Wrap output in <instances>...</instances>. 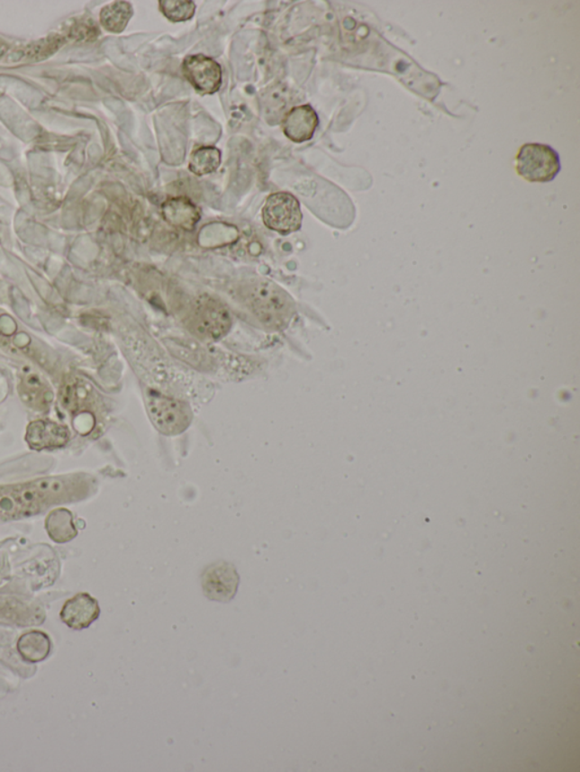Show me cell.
I'll use <instances>...</instances> for the list:
<instances>
[{"label":"cell","instance_id":"cell-1","mask_svg":"<svg viewBox=\"0 0 580 772\" xmlns=\"http://www.w3.org/2000/svg\"><path fill=\"white\" fill-rule=\"evenodd\" d=\"M86 480L82 475H66L0 487V519L37 513L57 503L81 495Z\"/></svg>","mask_w":580,"mask_h":772},{"label":"cell","instance_id":"cell-2","mask_svg":"<svg viewBox=\"0 0 580 772\" xmlns=\"http://www.w3.org/2000/svg\"><path fill=\"white\" fill-rule=\"evenodd\" d=\"M246 305L262 324L281 329L294 314L292 298L280 286L269 281H256L244 289Z\"/></svg>","mask_w":580,"mask_h":772},{"label":"cell","instance_id":"cell-3","mask_svg":"<svg viewBox=\"0 0 580 772\" xmlns=\"http://www.w3.org/2000/svg\"><path fill=\"white\" fill-rule=\"evenodd\" d=\"M561 170L559 154L550 145H521L516 158V171L530 183H550Z\"/></svg>","mask_w":580,"mask_h":772},{"label":"cell","instance_id":"cell-4","mask_svg":"<svg viewBox=\"0 0 580 772\" xmlns=\"http://www.w3.org/2000/svg\"><path fill=\"white\" fill-rule=\"evenodd\" d=\"M147 407L152 422L165 435L183 433L190 425L191 410L182 401L151 391L148 395Z\"/></svg>","mask_w":580,"mask_h":772},{"label":"cell","instance_id":"cell-5","mask_svg":"<svg viewBox=\"0 0 580 772\" xmlns=\"http://www.w3.org/2000/svg\"><path fill=\"white\" fill-rule=\"evenodd\" d=\"M262 219L267 229L280 235L300 231L303 222L300 202L290 193L271 194L263 205Z\"/></svg>","mask_w":580,"mask_h":772},{"label":"cell","instance_id":"cell-6","mask_svg":"<svg viewBox=\"0 0 580 772\" xmlns=\"http://www.w3.org/2000/svg\"><path fill=\"white\" fill-rule=\"evenodd\" d=\"M190 320L193 331L206 339H221L231 326L230 312L221 302L210 297L197 300Z\"/></svg>","mask_w":580,"mask_h":772},{"label":"cell","instance_id":"cell-7","mask_svg":"<svg viewBox=\"0 0 580 772\" xmlns=\"http://www.w3.org/2000/svg\"><path fill=\"white\" fill-rule=\"evenodd\" d=\"M184 77L201 95H214L221 90L222 68L221 64L204 55L187 56L183 60Z\"/></svg>","mask_w":580,"mask_h":772},{"label":"cell","instance_id":"cell-8","mask_svg":"<svg viewBox=\"0 0 580 772\" xmlns=\"http://www.w3.org/2000/svg\"><path fill=\"white\" fill-rule=\"evenodd\" d=\"M69 440L68 428L50 419H38L26 427L25 440L33 451L61 449L68 445Z\"/></svg>","mask_w":580,"mask_h":772},{"label":"cell","instance_id":"cell-9","mask_svg":"<svg viewBox=\"0 0 580 772\" xmlns=\"http://www.w3.org/2000/svg\"><path fill=\"white\" fill-rule=\"evenodd\" d=\"M239 575L231 564L219 563L204 575V590L210 599L228 602L234 597L239 586Z\"/></svg>","mask_w":580,"mask_h":772},{"label":"cell","instance_id":"cell-10","mask_svg":"<svg viewBox=\"0 0 580 772\" xmlns=\"http://www.w3.org/2000/svg\"><path fill=\"white\" fill-rule=\"evenodd\" d=\"M100 616L98 600L89 594H77L65 603L60 619L68 628L80 631L89 628Z\"/></svg>","mask_w":580,"mask_h":772},{"label":"cell","instance_id":"cell-11","mask_svg":"<svg viewBox=\"0 0 580 772\" xmlns=\"http://www.w3.org/2000/svg\"><path fill=\"white\" fill-rule=\"evenodd\" d=\"M319 126V116L310 104L298 105L285 114L283 121L284 134L295 143L313 139Z\"/></svg>","mask_w":580,"mask_h":772},{"label":"cell","instance_id":"cell-12","mask_svg":"<svg viewBox=\"0 0 580 772\" xmlns=\"http://www.w3.org/2000/svg\"><path fill=\"white\" fill-rule=\"evenodd\" d=\"M164 217L174 227L183 231L192 232L197 223L200 222L201 214L197 206L187 197H171L162 204Z\"/></svg>","mask_w":580,"mask_h":772},{"label":"cell","instance_id":"cell-13","mask_svg":"<svg viewBox=\"0 0 580 772\" xmlns=\"http://www.w3.org/2000/svg\"><path fill=\"white\" fill-rule=\"evenodd\" d=\"M50 640L46 633L31 631L22 635L17 643V650L23 659L30 663H39L46 659L50 652Z\"/></svg>","mask_w":580,"mask_h":772},{"label":"cell","instance_id":"cell-14","mask_svg":"<svg viewBox=\"0 0 580 772\" xmlns=\"http://www.w3.org/2000/svg\"><path fill=\"white\" fill-rule=\"evenodd\" d=\"M133 16V7L127 2H115L100 13V23L112 33H122Z\"/></svg>","mask_w":580,"mask_h":772},{"label":"cell","instance_id":"cell-15","mask_svg":"<svg viewBox=\"0 0 580 772\" xmlns=\"http://www.w3.org/2000/svg\"><path fill=\"white\" fill-rule=\"evenodd\" d=\"M222 163V152L217 148L202 147L193 151L188 169L196 176L214 173Z\"/></svg>","mask_w":580,"mask_h":772},{"label":"cell","instance_id":"cell-16","mask_svg":"<svg viewBox=\"0 0 580 772\" xmlns=\"http://www.w3.org/2000/svg\"><path fill=\"white\" fill-rule=\"evenodd\" d=\"M159 8L162 15L174 23L191 20L196 11L195 3L179 0H160Z\"/></svg>","mask_w":580,"mask_h":772},{"label":"cell","instance_id":"cell-17","mask_svg":"<svg viewBox=\"0 0 580 772\" xmlns=\"http://www.w3.org/2000/svg\"><path fill=\"white\" fill-rule=\"evenodd\" d=\"M24 386L25 387L23 389V392H25L26 394V396H24L26 403L39 405V404L41 403V400H45V387H43L42 384L38 381L37 377H30L28 379V382H26Z\"/></svg>","mask_w":580,"mask_h":772}]
</instances>
